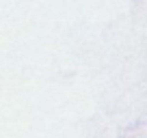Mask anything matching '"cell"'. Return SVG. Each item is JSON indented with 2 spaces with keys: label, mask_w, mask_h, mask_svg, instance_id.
Listing matches in <instances>:
<instances>
[]
</instances>
